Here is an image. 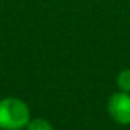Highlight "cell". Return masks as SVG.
<instances>
[{"mask_svg": "<svg viewBox=\"0 0 130 130\" xmlns=\"http://www.w3.org/2000/svg\"><path fill=\"white\" fill-rule=\"evenodd\" d=\"M30 121V112L27 104L15 97L0 100V129L21 130L27 127Z\"/></svg>", "mask_w": 130, "mask_h": 130, "instance_id": "6da1fadb", "label": "cell"}, {"mask_svg": "<svg viewBox=\"0 0 130 130\" xmlns=\"http://www.w3.org/2000/svg\"><path fill=\"white\" fill-rule=\"evenodd\" d=\"M109 115L118 124H130V95L129 92H115L107 103Z\"/></svg>", "mask_w": 130, "mask_h": 130, "instance_id": "7a4b0ae2", "label": "cell"}, {"mask_svg": "<svg viewBox=\"0 0 130 130\" xmlns=\"http://www.w3.org/2000/svg\"><path fill=\"white\" fill-rule=\"evenodd\" d=\"M117 83H118V86H120L121 91H124V92H130V68L123 70V71L118 74Z\"/></svg>", "mask_w": 130, "mask_h": 130, "instance_id": "3957f363", "label": "cell"}, {"mask_svg": "<svg viewBox=\"0 0 130 130\" xmlns=\"http://www.w3.org/2000/svg\"><path fill=\"white\" fill-rule=\"evenodd\" d=\"M27 130H53V127H52V124H50L47 120L35 118V120H30V121H29Z\"/></svg>", "mask_w": 130, "mask_h": 130, "instance_id": "277c9868", "label": "cell"}]
</instances>
